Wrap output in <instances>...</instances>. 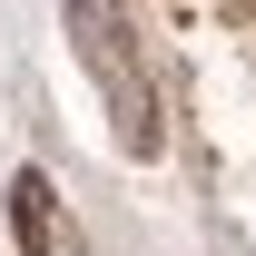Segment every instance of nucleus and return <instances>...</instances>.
I'll list each match as a JSON object with an SVG mask.
<instances>
[{
    "mask_svg": "<svg viewBox=\"0 0 256 256\" xmlns=\"http://www.w3.org/2000/svg\"><path fill=\"white\" fill-rule=\"evenodd\" d=\"M50 197H60V188H50L40 168L20 178V188H10V236H20L30 256H60V207H50Z\"/></svg>",
    "mask_w": 256,
    "mask_h": 256,
    "instance_id": "obj_2",
    "label": "nucleus"
},
{
    "mask_svg": "<svg viewBox=\"0 0 256 256\" xmlns=\"http://www.w3.org/2000/svg\"><path fill=\"white\" fill-rule=\"evenodd\" d=\"M69 30H79L98 89H108V108H118V148L128 158H158V98H148V79H138V50H128L118 10H108V0H69Z\"/></svg>",
    "mask_w": 256,
    "mask_h": 256,
    "instance_id": "obj_1",
    "label": "nucleus"
}]
</instances>
